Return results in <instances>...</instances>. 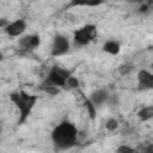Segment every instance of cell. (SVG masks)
I'll list each match as a JSON object with an SVG mask.
<instances>
[{
    "label": "cell",
    "instance_id": "cell-8",
    "mask_svg": "<svg viewBox=\"0 0 153 153\" xmlns=\"http://www.w3.org/2000/svg\"><path fill=\"white\" fill-rule=\"evenodd\" d=\"M137 91H139V93L153 91V71L141 70V71L137 73Z\"/></svg>",
    "mask_w": 153,
    "mask_h": 153
},
{
    "label": "cell",
    "instance_id": "cell-18",
    "mask_svg": "<svg viewBox=\"0 0 153 153\" xmlns=\"http://www.w3.org/2000/svg\"><path fill=\"white\" fill-rule=\"evenodd\" d=\"M152 11H153V9H152V5L148 4V0H146L144 4H141V5H139V13H141V14H150Z\"/></svg>",
    "mask_w": 153,
    "mask_h": 153
},
{
    "label": "cell",
    "instance_id": "cell-15",
    "mask_svg": "<svg viewBox=\"0 0 153 153\" xmlns=\"http://www.w3.org/2000/svg\"><path fill=\"white\" fill-rule=\"evenodd\" d=\"M78 87H80V82H78V78L71 75L70 78H68V82H66V87H64V89L71 91V89H78Z\"/></svg>",
    "mask_w": 153,
    "mask_h": 153
},
{
    "label": "cell",
    "instance_id": "cell-5",
    "mask_svg": "<svg viewBox=\"0 0 153 153\" xmlns=\"http://www.w3.org/2000/svg\"><path fill=\"white\" fill-rule=\"evenodd\" d=\"M70 50H71V43H70V39L66 38L64 34H55V36H53L52 46H50V55H52V57L68 55Z\"/></svg>",
    "mask_w": 153,
    "mask_h": 153
},
{
    "label": "cell",
    "instance_id": "cell-3",
    "mask_svg": "<svg viewBox=\"0 0 153 153\" xmlns=\"http://www.w3.org/2000/svg\"><path fill=\"white\" fill-rule=\"evenodd\" d=\"M71 75H73L71 70L55 64V66L50 68V71H48V75L45 76V82H43L41 87L45 91H50L52 94H57L59 89H64L66 87V82H68V78Z\"/></svg>",
    "mask_w": 153,
    "mask_h": 153
},
{
    "label": "cell",
    "instance_id": "cell-22",
    "mask_svg": "<svg viewBox=\"0 0 153 153\" xmlns=\"http://www.w3.org/2000/svg\"><path fill=\"white\" fill-rule=\"evenodd\" d=\"M2 61H4V53L0 52V62H2Z\"/></svg>",
    "mask_w": 153,
    "mask_h": 153
},
{
    "label": "cell",
    "instance_id": "cell-7",
    "mask_svg": "<svg viewBox=\"0 0 153 153\" xmlns=\"http://www.w3.org/2000/svg\"><path fill=\"white\" fill-rule=\"evenodd\" d=\"M39 45H41V36H39L38 32H34V34H23L20 38L18 48L23 50V52H34V50L39 48Z\"/></svg>",
    "mask_w": 153,
    "mask_h": 153
},
{
    "label": "cell",
    "instance_id": "cell-2",
    "mask_svg": "<svg viewBox=\"0 0 153 153\" xmlns=\"http://www.w3.org/2000/svg\"><path fill=\"white\" fill-rule=\"evenodd\" d=\"M9 98H11V102L14 103V107L18 109V114H20V117H18V125L27 123L30 112L34 111V107H36V103H38V96L20 89V91H13Z\"/></svg>",
    "mask_w": 153,
    "mask_h": 153
},
{
    "label": "cell",
    "instance_id": "cell-19",
    "mask_svg": "<svg viewBox=\"0 0 153 153\" xmlns=\"http://www.w3.org/2000/svg\"><path fill=\"white\" fill-rule=\"evenodd\" d=\"M139 153H153V143H148V144H143L137 148Z\"/></svg>",
    "mask_w": 153,
    "mask_h": 153
},
{
    "label": "cell",
    "instance_id": "cell-21",
    "mask_svg": "<svg viewBox=\"0 0 153 153\" xmlns=\"http://www.w3.org/2000/svg\"><path fill=\"white\" fill-rule=\"evenodd\" d=\"M7 23H9L7 20H4V18H0V27H2V29H5V25H7Z\"/></svg>",
    "mask_w": 153,
    "mask_h": 153
},
{
    "label": "cell",
    "instance_id": "cell-13",
    "mask_svg": "<svg viewBox=\"0 0 153 153\" xmlns=\"http://www.w3.org/2000/svg\"><path fill=\"white\" fill-rule=\"evenodd\" d=\"M105 128H107L109 132H116V130H119V119H116V117H109V119L105 121Z\"/></svg>",
    "mask_w": 153,
    "mask_h": 153
},
{
    "label": "cell",
    "instance_id": "cell-11",
    "mask_svg": "<svg viewBox=\"0 0 153 153\" xmlns=\"http://www.w3.org/2000/svg\"><path fill=\"white\" fill-rule=\"evenodd\" d=\"M102 48H103V52L109 53V55H119V52H121V43H119L117 39H109V41L103 43Z\"/></svg>",
    "mask_w": 153,
    "mask_h": 153
},
{
    "label": "cell",
    "instance_id": "cell-20",
    "mask_svg": "<svg viewBox=\"0 0 153 153\" xmlns=\"http://www.w3.org/2000/svg\"><path fill=\"white\" fill-rule=\"evenodd\" d=\"M125 2H126L128 5H137V7H139V5H141V4H144L146 0H125Z\"/></svg>",
    "mask_w": 153,
    "mask_h": 153
},
{
    "label": "cell",
    "instance_id": "cell-10",
    "mask_svg": "<svg viewBox=\"0 0 153 153\" xmlns=\"http://www.w3.org/2000/svg\"><path fill=\"white\" fill-rule=\"evenodd\" d=\"M105 0H70L68 7H100L103 5Z\"/></svg>",
    "mask_w": 153,
    "mask_h": 153
},
{
    "label": "cell",
    "instance_id": "cell-14",
    "mask_svg": "<svg viewBox=\"0 0 153 153\" xmlns=\"http://www.w3.org/2000/svg\"><path fill=\"white\" fill-rule=\"evenodd\" d=\"M84 103H85V109H87L89 117H91V119H96V107L91 103V100H89V98H85V100H84Z\"/></svg>",
    "mask_w": 153,
    "mask_h": 153
},
{
    "label": "cell",
    "instance_id": "cell-4",
    "mask_svg": "<svg viewBox=\"0 0 153 153\" xmlns=\"http://www.w3.org/2000/svg\"><path fill=\"white\" fill-rule=\"evenodd\" d=\"M96 38H98V27L94 23H85L73 32V45L82 48V46H87L89 43H93Z\"/></svg>",
    "mask_w": 153,
    "mask_h": 153
},
{
    "label": "cell",
    "instance_id": "cell-23",
    "mask_svg": "<svg viewBox=\"0 0 153 153\" xmlns=\"http://www.w3.org/2000/svg\"><path fill=\"white\" fill-rule=\"evenodd\" d=\"M148 4H150V5H152V9H153V0H148Z\"/></svg>",
    "mask_w": 153,
    "mask_h": 153
},
{
    "label": "cell",
    "instance_id": "cell-9",
    "mask_svg": "<svg viewBox=\"0 0 153 153\" xmlns=\"http://www.w3.org/2000/svg\"><path fill=\"white\" fill-rule=\"evenodd\" d=\"M109 94H111V91H109V89L100 87V89H94V91L89 94V100H91V103L98 109V107H102V105H105V103H107Z\"/></svg>",
    "mask_w": 153,
    "mask_h": 153
},
{
    "label": "cell",
    "instance_id": "cell-24",
    "mask_svg": "<svg viewBox=\"0 0 153 153\" xmlns=\"http://www.w3.org/2000/svg\"><path fill=\"white\" fill-rule=\"evenodd\" d=\"M0 135H2V125H0Z\"/></svg>",
    "mask_w": 153,
    "mask_h": 153
},
{
    "label": "cell",
    "instance_id": "cell-12",
    "mask_svg": "<svg viewBox=\"0 0 153 153\" xmlns=\"http://www.w3.org/2000/svg\"><path fill=\"white\" fill-rule=\"evenodd\" d=\"M137 119L146 123V121H152L153 119V105H143L137 112Z\"/></svg>",
    "mask_w": 153,
    "mask_h": 153
},
{
    "label": "cell",
    "instance_id": "cell-6",
    "mask_svg": "<svg viewBox=\"0 0 153 153\" xmlns=\"http://www.w3.org/2000/svg\"><path fill=\"white\" fill-rule=\"evenodd\" d=\"M25 30H27V22L23 18H18V20L9 22L5 25V29H4V32H5L7 38H22L25 34Z\"/></svg>",
    "mask_w": 153,
    "mask_h": 153
},
{
    "label": "cell",
    "instance_id": "cell-16",
    "mask_svg": "<svg viewBox=\"0 0 153 153\" xmlns=\"http://www.w3.org/2000/svg\"><path fill=\"white\" fill-rule=\"evenodd\" d=\"M119 102H121L119 94H117V93H111V94H109V100H107V103H105V105H109V107H117V105H119Z\"/></svg>",
    "mask_w": 153,
    "mask_h": 153
},
{
    "label": "cell",
    "instance_id": "cell-26",
    "mask_svg": "<svg viewBox=\"0 0 153 153\" xmlns=\"http://www.w3.org/2000/svg\"><path fill=\"white\" fill-rule=\"evenodd\" d=\"M152 14H153V11H152Z\"/></svg>",
    "mask_w": 153,
    "mask_h": 153
},
{
    "label": "cell",
    "instance_id": "cell-17",
    "mask_svg": "<svg viewBox=\"0 0 153 153\" xmlns=\"http://www.w3.org/2000/svg\"><path fill=\"white\" fill-rule=\"evenodd\" d=\"M116 153H139L137 148H132V146H126V144H123V146H119Z\"/></svg>",
    "mask_w": 153,
    "mask_h": 153
},
{
    "label": "cell",
    "instance_id": "cell-25",
    "mask_svg": "<svg viewBox=\"0 0 153 153\" xmlns=\"http://www.w3.org/2000/svg\"><path fill=\"white\" fill-rule=\"evenodd\" d=\"M152 68H153V62H152Z\"/></svg>",
    "mask_w": 153,
    "mask_h": 153
},
{
    "label": "cell",
    "instance_id": "cell-1",
    "mask_svg": "<svg viewBox=\"0 0 153 153\" xmlns=\"http://www.w3.org/2000/svg\"><path fill=\"white\" fill-rule=\"evenodd\" d=\"M50 139H52V144L57 152L71 150L78 143V128L71 121H61L59 125L53 126Z\"/></svg>",
    "mask_w": 153,
    "mask_h": 153
}]
</instances>
